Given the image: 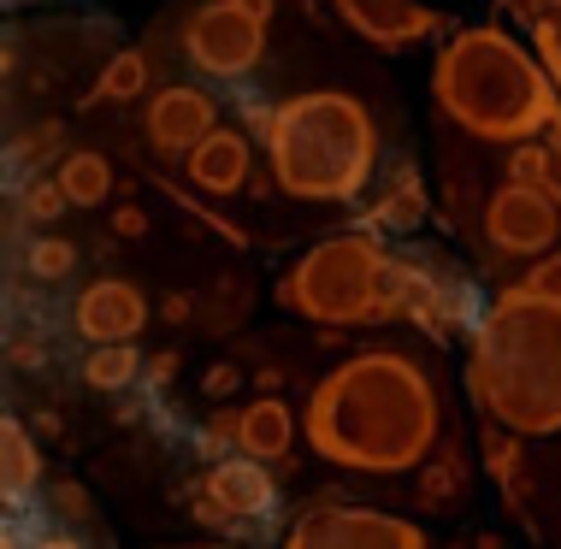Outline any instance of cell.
Here are the masks:
<instances>
[{"instance_id": "18", "label": "cell", "mask_w": 561, "mask_h": 549, "mask_svg": "<svg viewBox=\"0 0 561 549\" xmlns=\"http://www.w3.org/2000/svg\"><path fill=\"white\" fill-rule=\"evenodd\" d=\"M514 19L526 24V36H533L538 59L550 66V78L561 89V0H514Z\"/></svg>"}, {"instance_id": "16", "label": "cell", "mask_w": 561, "mask_h": 549, "mask_svg": "<svg viewBox=\"0 0 561 549\" xmlns=\"http://www.w3.org/2000/svg\"><path fill=\"white\" fill-rule=\"evenodd\" d=\"M142 355H136V338L130 343H89L83 355V385L89 390H130L142 378Z\"/></svg>"}, {"instance_id": "27", "label": "cell", "mask_w": 561, "mask_h": 549, "mask_svg": "<svg viewBox=\"0 0 561 549\" xmlns=\"http://www.w3.org/2000/svg\"><path fill=\"white\" fill-rule=\"evenodd\" d=\"M237 390V366H214L207 373V396H231Z\"/></svg>"}, {"instance_id": "30", "label": "cell", "mask_w": 561, "mask_h": 549, "mask_svg": "<svg viewBox=\"0 0 561 549\" xmlns=\"http://www.w3.org/2000/svg\"><path fill=\"white\" fill-rule=\"evenodd\" d=\"M237 7H249L254 19H272V0H237Z\"/></svg>"}, {"instance_id": "20", "label": "cell", "mask_w": 561, "mask_h": 549, "mask_svg": "<svg viewBox=\"0 0 561 549\" xmlns=\"http://www.w3.org/2000/svg\"><path fill=\"white\" fill-rule=\"evenodd\" d=\"M426 225V190H420V178H402L397 190L385 195V202L373 207V231H420Z\"/></svg>"}, {"instance_id": "10", "label": "cell", "mask_w": 561, "mask_h": 549, "mask_svg": "<svg viewBox=\"0 0 561 549\" xmlns=\"http://www.w3.org/2000/svg\"><path fill=\"white\" fill-rule=\"evenodd\" d=\"M148 325V301L136 284L101 278L78 296V338L83 343H130Z\"/></svg>"}, {"instance_id": "2", "label": "cell", "mask_w": 561, "mask_h": 549, "mask_svg": "<svg viewBox=\"0 0 561 549\" xmlns=\"http://www.w3.org/2000/svg\"><path fill=\"white\" fill-rule=\"evenodd\" d=\"M467 390L514 437L561 432V301L514 284L473 319Z\"/></svg>"}, {"instance_id": "24", "label": "cell", "mask_w": 561, "mask_h": 549, "mask_svg": "<svg viewBox=\"0 0 561 549\" xmlns=\"http://www.w3.org/2000/svg\"><path fill=\"white\" fill-rule=\"evenodd\" d=\"M520 284H526V289H538V296H550V301H561V249L543 254V261H538L533 272H526Z\"/></svg>"}, {"instance_id": "8", "label": "cell", "mask_w": 561, "mask_h": 549, "mask_svg": "<svg viewBox=\"0 0 561 549\" xmlns=\"http://www.w3.org/2000/svg\"><path fill=\"white\" fill-rule=\"evenodd\" d=\"M484 231L503 254H550L561 242V202L543 183L508 178L503 190L491 195V213H484Z\"/></svg>"}, {"instance_id": "22", "label": "cell", "mask_w": 561, "mask_h": 549, "mask_svg": "<svg viewBox=\"0 0 561 549\" xmlns=\"http://www.w3.org/2000/svg\"><path fill=\"white\" fill-rule=\"evenodd\" d=\"M24 266L36 272V278H71L78 249H71V242H59V237H36V242L24 249Z\"/></svg>"}, {"instance_id": "14", "label": "cell", "mask_w": 561, "mask_h": 549, "mask_svg": "<svg viewBox=\"0 0 561 549\" xmlns=\"http://www.w3.org/2000/svg\"><path fill=\"white\" fill-rule=\"evenodd\" d=\"M296 437V420L290 408L278 402V396H261V402L237 408V449L254 455V461H278L284 449H290Z\"/></svg>"}, {"instance_id": "9", "label": "cell", "mask_w": 561, "mask_h": 549, "mask_svg": "<svg viewBox=\"0 0 561 549\" xmlns=\"http://www.w3.org/2000/svg\"><path fill=\"white\" fill-rule=\"evenodd\" d=\"M142 125H148V142H154L160 155H190V148L219 125V106L207 101L202 89L172 83V89H160V95H154V106H148Z\"/></svg>"}, {"instance_id": "7", "label": "cell", "mask_w": 561, "mask_h": 549, "mask_svg": "<svg viewBox=\"0 0 561 549\" xmlns=\"http://www.w3.org/2000/svg\"><path fill=\"white\" fill-rule=\"evenodd\" d=\"M184 48L207 78H242V71H254V59L266 48V19H254L237 0H214V7H202L190 19Z\"/></svg>"}, {"instance_id": "11", "label": "cell", "mask_w": 561, "mask_h": 549, "mask_svg": "<svg viewBox=\"0 0 561 549\" xmlns=\"http://www.w3.org/2000/svg\"><path fill=\"white\" fill-rule=\"evenodd\" d=\"M337 12L348 19V30H360L378 48H408L437 30V12L426 0H337Z\"/></svg>"}, {"instance_id": "25", "label": "cell", "mask_w": 561, "mask_h": 549, "mask_svg": "<svg viewBox=\"0 0 561 549\" xmlns=\"http://www.w3.org/2000/svg\"><path fill=\"white\" fill-rule=\"evenodd\" d=\"M48 155H59V125H36L19 142V165H42Z\"/></svg>"}, {"instance_id": "4", "label": "cell", "mask_w": 561, "mask_h": 549, "mask_svg": "<svg viewBox=\"0 0 561 549\" xmlns=\"http://www.w3.org/2000/svg\"><path fill=\"white\" fill-rule=\"evenodd\" d=\"M272 178L296 202H355L373 178L378 130L367 106L337 89H308L266 118Z\"/></svg>"}, {"instance_id": "23", "label": "cell", "mask_w": 561, "mask_h": 549, "mask_svg": "<svg viewBox=\"0 0 561 549\" xmlns=\"http://www.w3.org/2000/svg\"><path fill=\"white\" fill-rule=\"evenodd\" d=\"M19 207H24V219H59V213L71 207V195L59 178H36V183H24Z\"/></svg>"}, {"instance_id": "26", "label": "cell", "mask_w": 561, "mask_h": 549, "mask_svg": "<svg viewBox=\"0 0 561 549\" xmlns=\"http://www.w3.org/2000/svg\"><path fill=\"white\" fill-rule=\"evenodd\" d=\"M503 432H508V425H503ZM503 432H484V461H491V472L514 491V444H508Z\"/></svg>"}, {"instance_id": "13", "label": "cell", "mask_w": 561, "mask_h": 549, "mask_svg": "<svg viewBox=\"0 0 561 549\" xmlns=\"http://www.w3.org/2000/svg\"><path fill=\"white\" fill-rule=\"evenodd\" d=\"M207 484H214L237 514H254V521H266V514L278 508V491H272V479H266V461H254V455H242V449L207 472Z\"/></svg>"}, {"instance_id": "21", "label": "cell", "mask_w": 561, "mask_h": 549, "mask_svg": "<svg viewBox=\"0 0 561 549\" xmlns=\"http://www.w3.org/2000/svg\"><path fill=\"white\" fill-rule=\"evenodd\" d=\"M148 89V59L125 48V54H113L107 59V71H101V83H95V101H136Z\"/></svg>"}, {"instance_id": "15", "label": "cell", "mask_w": 561, "mask_h": 549, "mask_svg": "<svg viewBox=\"0 0 561 549\" xmlns=\"http://www.w3.org/2000/svg\"><path fill=\"white\" fill-rule=\"evenodd\" d=\"M42 479V455L36 444H30V432L19 420H0V491H7V502H24L30 491H36Z\"/></svg>"}, {"instance_id": "6", "label": "cell", "mask_w": 561, "mask_h": 549, "mask_svg": "<svg viewBox=\"0 0 561 549\" xmlns=\"http://www.w3.org/2000/svg\"><path fill=\"white\" fill-rule=\"evenodd\" d=\"M426 531L414 521L378 508H348V502L325 496L320 508L296 514L290 521V549H420Z\"/></svg>"}, {"instance_id": "19", "label": "cell", "mask_w": 561, "mask_h": 549, "mask_svg": "<svg viewBox=\"0 0 561 549\" xmlns=\"http://www.w3.org/2000/svg\"><path fill=\"white\" fill-rule=\"evenodd\" d=\"M508 178H526V183H543V190L561 202V125L550 130V142H538V136H526V142H514V160H508Z\"/></svg>"}, {"instance_id": "12", "label": "cell", "mask_w": 561, "mask_h": 549, "mask_svg": "<svg viewBox=\"0 0 561 549\" xmlns=\"http://www.w3.org/2000/svg\"><path fill=\"white\" fill-rule=\"evenodd\" d=\"M184 172L195 178V190H207V195L242 190V178H249V136L214 125V130H207L202 142L184 155Z\"/></svg>"}, {"instance_id": "17", "label": "cell", "mask_w": 561, "mask_h": 549, "mask_svg": "<svg viewBox=\"0 0 561 549\" xmlns=\"http://www.w3.org/2000/svg\"><path fill=\"white\" fill-rule=\"evenodd\" d=\"M54 178L66 183L71 207H101V202H107V190H113V165L101 160V155H89V148H78V155L59 160Z\"/></svg>"}, {"instance_id": "5", "label": "cell", "mask_w": 561, "mask_h": 549, "mask_svg": "<svg viewBox=\"0 0 561 549\" xmlns=\"http://www.w3.org/2000/svg\"><path fill=\"white\" fill-rule=\"evenodd\" d=\"M385 284H390L385 242L373 231H343L320 237L301 254L296 272L284 278V301L301 319H320V325H367V319H390Z\"/></svg>"}, {"instance_id": "1", "label": "cell", "mask_w": 561, "mask_h": 549, "mask_svg": "<svg viewBox=\"0 0 561 549\" xmlns=\"http://www.w3.org/2000/svg\"><path fill=\"white\" fill-rule=\"evenodd\" d=\"M308 444L348 472H408L437 437V390L408 355H355L313 385Z\"/></svg>"}, {"instance_id": "28", "label": "cell", "mask_w": 561, "mask_h": 549, "mask_svg": "<svg viewBox=\"0 0 561 549\" xmlns=\"http://www.w3.org/2000/svg\"><path fill=\"white\" fill-rule=\"evenodd\" d=\"M142 213H136V207H125V213H118V237H142Z\"/></svg>"}, {"instance_id": "29", "label": "cell", "mask_w": 561, "mask_h": 549, "mask_svg": "<svg viewBox=\"0 0 561 549\" xmlns=\"http://www.w3.org/2000/svg\"><path fill=\"white\" fill-rule=\"evenodd\" d=\"M190 308H195L190 296H165V319H172V325H184V319H190Z\"/></svg>"}, {"instance_id": "3", "label": "cell", "mask_w": 561, "mask_h": 549, "mask_svg": "<svg viewBox=\"0 0 561 549\" xmlns=\"http://www.w3.org/2000/svg\"><path fill=\"white\" fill-rule=\"evenodd\" d=\"M432 101L461 130L508 148L526 136H550L561 125V89L550 66L496 24H467L444 42L432 66Z\"/></svg>"}]
</instances>
